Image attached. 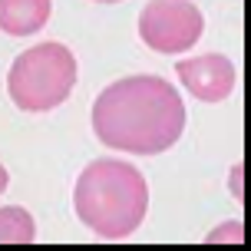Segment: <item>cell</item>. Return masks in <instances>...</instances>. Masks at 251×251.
I'll return each instance as SVG.
<instances>
[{
    "mask_svg": "<svg viewBox=\"0 0 251 251\" xmlns=\"http://www.w3.org/2000/svg\"><path fill=\"white\" fill-rule=\"evenodd\" d=\"M7 185H10V176H7V169L0 165V192H7Z\"/></svg>",
    "mask_w": 251,
    "mask_h": 251,
    "instance_id": "9",
    "label": "cell"
},
{
    "mask_svg": "<svg viewBox=\"0 0 251 251\" xmlns=\"http://www.w3.org/2000/svg\"><path fill=\"white\" fill-rule=\"evenodd\" d=\"M201 10L192 0H149L139 13V37L155 53H185L201 37Z\"/></svg>",
    "mask_w": 251,
    "mask_h": 251,
    "instance_id": "4",
    "label": "cell"
},
{
    "mask_svg": "<svg viewBox=\"0 0 251 251\" xmlns=\"http://www.w3.org/2000/svg\"><path fill=\"white\" fill-rule=\"evenodd\" d=\"M93 132L116 152L159 155L185 132V102L162 76H126L96 96Z\"/></svg>",
    "mask_w": 251,
    "mask_h": 251,
    "instance_id": "1",
    "label": "cell"
},
{
    "mask_svg": "<svg viewBox=\"0 0 251 251\" xmlns=\"http://www.w3.org/2000/svg\"><path fill=\"white\" fill-rule=\"evenodd\" d=\"M96 3H119V0H96Z\"/></svg>",
    "mask_w": 251,
    "mask_h": 251,
    "instance_id": "10",
    "label": "cell"
},
{
    "mask_svg": "<svg viewBox=\"0 0 251 251\" xmlns=\"http://www.w3.org/2000/svg\"><path fill=\"white\" fill-rule=\"evenodd\" d=\"M76 86V56L63 43H37L13 60L7 73V93L13 106L26 113H50L66 102Z\"/></svg>",
    "mask_w": 251,
    "mask_h": 251,
    "instance_id": "3",
    "label": "cell"
},
{
    "mask_svg": "<svg viewBox=\"0 0 251 251\" xmlns=\"http://www.w3.org/2000/svg\"><path fill=\"white\" fill-rule=\"evenodd\" d=\"M208 241H241V222H231V225L212 231V235H208Z\"/></svg>",
    "mask_w": 251,
    "mask_h": 251,
    "instance_id": "8",
    "label": "cell"
},
{
    "mask_svg": "<svg viewBox=\"0 0 251 251\" xmlns=\"http://www.w3.org/2000/svg\"><path fill=\"white\" fill-rule=\"evenodd\" d=\"M50 20V0H0V30L10 37H30Z\"/></svg>",
    "mask_w": 251,
    "mask_h": 251,
    "instance_id": "6",
    "label": "cell"
},
{
    "mask_svg": "<svg viewBox=\"0 0 251 251\" xmlns=\"http://www.w3.org/2000/svg\"><path fill=\"white\" fill-rule=\"evenodd\" d=\"M176 73L185 83L188 93L201 102H222L235 89V63L228 56H222V53H205V56L178 60Z\"/></svg>",
    "mask_w": 251,
    "mask_h": 251,
    "instance_id": "5",
    "label": "cell"
},
{
    "mask_svg": "<svg viewBox=\"0 0 251 251\" xmlns=\"http://www.w3.org/2000/svg\"><path fill=\"white\" fill-rule=\"evenodd\" d=\"M37 238V225L26 208L7 205L0 208V245H30Z\"/></svg>",
    "mask_w": 251,
    "mask_h": 251,
    "instance_id": "7",
    "label": "cell"
},
{
    "mask_svg": "<svg viewBox=\"0 0 251 251\" xmlns=\"http://www.w3.org/2000/svg\"><path fill=\"white\" fill-rule=\"evenodd\" d=\"M73 208L93 235L126 238L142 225L149 208L146 176L123 159H96L76 178Z\"/></svg>",
    "mask_w": 251,
    "mask_h": 251,
    "instance_id": "2",
    "label": "cell"
}]
</instances>
